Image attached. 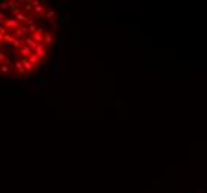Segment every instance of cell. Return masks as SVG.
I'll return each mask as SVG.
<instances>
[{
	"label": "cell",
	"instance_id": "6da1fadb",
	"mask_svg": "<svg viewBox=\"0 0 207 193\" xmlns=\"http://www.w3.org/2000/svg\"><path fill=\"white\" fill-rule=\"evenodd\" d=\"M60 23L49 2H0V77L28 79L42 71L58 45Z\"/></svg>",
	"mask_w": 207,
	"mask_h": 193
}]
</instances>
